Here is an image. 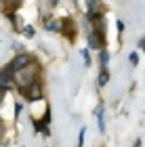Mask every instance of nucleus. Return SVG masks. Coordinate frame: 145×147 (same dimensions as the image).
<instances>
[{"label":"nucleus","mask_w":145,"mask_h":147,"mask_svg":"<svg viewBox=\"0 0 145 147\" xmlns=\"http://www.w3.org/2000/svg\"><path fill=\"white\" fill-rule=\"evenodd\" d=\"M38 71H40V69H38L36 65H28L25 69L17 71L15 76H13V80L17 82V86H19L21 90H25V88H30L32 84L38 82Z\"/></svg>","instance_id":"obj_1"},{"label":"nucleus","mask_w":145,"mask_h":147,"mask_svg":"<svg viewBox=\"0 0 145 147\" xmlns=\"http://www.w3.org/2000/svg\"><path fill=\"white\" fill-rule=\"evenodd\" d=\"M30 63H32V57H30V55H25V53H21V55H17V57L11 61V67H13V71L17 74V71L25 69Z\"/></svg>","instance_id":"obj_2"},{"label":"nucleus","mask_w":145,"mask_h":147,"mask_svg":"<svg viewBox=\"0 0 145 147\" xmlns=\"http://www.w3.org/2000/svg\"><path fill=\"white\" fill-rule=\"evenodd\" d=\"M21 92L30 99V101H38V99H42V86H40V82L32 84L30 88H25V90H21Z\"/></svg>","instance_id":"obj_3"},{"label":"nucleus","mask_w":145,"mask_h":147,"mask_svg":"<svg viewBox=\"0 0 145 147\" xmlns=\"http://www.w3.org/2000/svg\"><path fill=\"white\" fill-rule=\"evenodd\" d=\"M95 118H97V122H99V130L105 132V122H103V105H99V107L95 109Z\"/></svg>","instance_id":"obj_4"},{"label":"nucleus","mask_w":145,"mask_h":147,"mask_svg":"<svg viewBox=\"0 0 145 147\" xmlns=\"http://www.w3.org/2000/svg\"><path fill=\"white\" fill-rule=\"evenodd\" d=\"M109 82V71L107 69H101V74H99V78H97V84L99 86H105Z\"/></svg>","instance_id":"obj_5"},{"label":"nucleus","mask_w":145,"mask_h":147,"mask_svg":"<svg viewBox=\"0 0 145 147\" xmlns=\"http://www.w3.org/2000/svg\"><path fill=\"white\" fill-rule=\"evenodd\" d=\"M80 55H82L84 65H86V67H88V65H93V61H90V55H88V51H86V49H82V51H80Z\"/></svg>","instance_id":"obj_6"},{"label":"nucleus","mask_w":145,"mask_h":147,"mask_svg":"<svg viewBox=\"0 0 145 147\" xmlns=\"http://www.w3.org/2000/svg\"><path fill=\"white\" fill-rule=\"evenodd\" d=\"M88 46L90 49H101V42H99L95 36H88Z\"/></svg>","instance_id":"obj_7"},{"label":"nucleus","mask_w":145,"mask_h":147,"mask_svg":"<svg viewBox=\"0 0 145 147\" xmlns=\"http://www.w3.org/2000/svg\"><path fill=\"white\" fill-rule=\"evenodd\" d=\"M23 34L28 36V38H34L36 32H34V28H32V25H25V28H23Z\"/></svg>","instance_id":"obj_8"},{"label":"nucleus","mask_w":145,"mask_h":147,"mask_svg":"<svg viewBox=\"0 0 145 147\" xmlns=\"http://www.w3.org/2000/svg\"><path fill=\"white\" fill-rule=\"evenodd\" d=\"M107 61H109V55H107V53H101V65H103V69H105V65H107Z\"/></svg>","instance_id":"obj_9"},{"label":"nucleus","mask_w":145,"mask_h":147,"mask_svg":"<svg viewBox=\"0 0 145 147\" xmlns=\"http://www.w3.org/2000/svg\"><path fill=\"white\" fill-rule=\"evenodd\" d=\"M128 61L133 63V65H137L139 63V55H137V53H130V57H128Z\"/></svg>","instance_id":"obj_10"},{"label":"nucleus","mask_w":145,"mask_h":147,"mask_svg":"<svg viewBox=\"0 0 145 147\" xmlns=\"http://www.w3.org/2000/svg\"><path fill=\"white\" fill-rule=\"evenodd\" d=\"M44 25H47L49 30H55V32L59 30V23H44Z\"/></svg>","instance_id":"obj_11"},{"label":"nucleus","mask_w":145,"mask_h":147,"mask_svg":"<svg viewBox=\"0 0 145 147\" xmlns=\"http://www.w3.org/2000/svg\"><path fill=\"white\" fill-rule=\"evenodd\" d=\"M133 147H141V139H137V141L133 143Z\"/></svg>","instance_id":"obj_12"},{"label":"nucleus","mask_w":145,"mask_h":147,"mask_svg":"<svg viewBox=\"0 0 145 147\" xmlns=\"http://www.w3.org/2000/svg\"><path fill=\"white\" fill-rule=\"evenodd\" d=\"M139 44H141V49H143V53H145V38L141 40V42H139Z\"/></svg>","instance_id":"obj_13"},{"label":"nucleus","mask_w":145,"mask_h":147,"mask_svg":"<svg viewBox=\"0 0 145 147\" xmlns=\"http://www.w3.org/2000/svg\"><path fill=\"white\" fill-rule=\"evenodd\" d=\"M2 130H4V126H2V122H0V135H2Z\"/></svg>","instance_id":"obj_14"}]
</instances>
